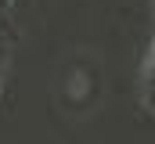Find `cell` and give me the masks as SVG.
I'll return each mask as SVG.
<instances>
[{"label":"cell","mask_w":155,"mask_h":144,"mask_svg":"<svg viewBox=\"0 0 155 144\" xmlns=\"http://www.w3.org/2000/svg\"><path fill=\"white\" fill-rule=\"evenodd\" d=\"M141 105L155 112V43H152V58L144 65V76H141Z\"/></svg>","instance_id":"obj_1"},{"label":"cell","mask_w":155,"mask_h":144,"mask_svg":"<svg viewBox=\"0 0 155 144\" xmlns=\"http://www.w3.org/2000/svg\"><path fill=\"white\" fill-rule=\"evenodd\" d=\"M11 25H7V18L0 15V83H4V69H7V58H11Z\"/></svg>","instance_id":"obj_2"},{"label":"cell","mask_w":155,"mask_h":144,"mask_svg":"<svg viewBox=\"0 0 155 144\" xmlns=\"http://www.w3.org/2000/svg\"><path fill=\"white\" fill-rule=\"evenodd\" d=\"M7 7H11V0H0V15H4V11H7Z\"/></svg>","instance_id":"obj_3"}]
</instances>
